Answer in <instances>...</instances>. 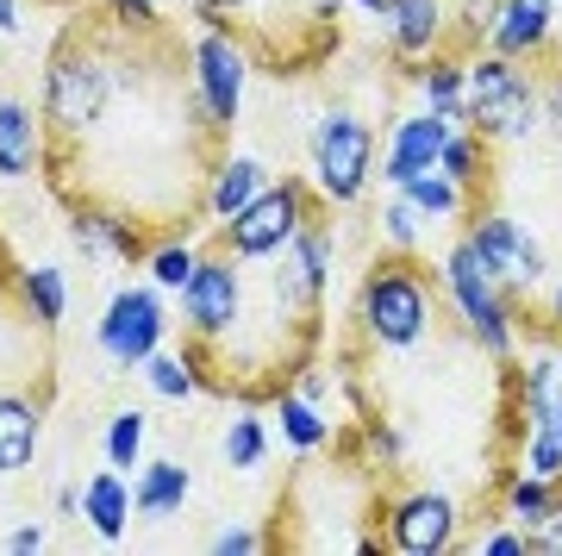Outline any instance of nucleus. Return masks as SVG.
Masks as SVG:
<instances>
[{
    "label": "nucleus",
    "instance_id": "obj_18",
    "mask_svg": "<svg viewBox=\"0 0 562 556\" xmlns=\"http://www.w3.org/2000/svg\"><path fill=\"white\" fill-rule=\"evenodd\" d=\"M450 20H443V0H387V38L401 57H425L438 51Z\"/></svg>",
    "mask_w": 562,
    "mask_h": 556
},
{
    "label": "nucleus",
    "instance_id": "obj_4",
    "mask_svg": "<svg viewBox=\"0 0 562 556\" xmlns=\"http://www.w3.org/2000/svg\"><path fill=\"white\" fill-rule=\"evenodd\" d=\"M306 157H313L319 194L331 207H350L369 188V176H375V132L350 107H325L319 125H313V138H306Z\"/></svg>",
    "mask_w": 562,
    "mask_h": 556
},
{
    "label": "nucleus",
    "instance_id": "obj_24",
    "mask_svg": "<svg viewBox=\"0 0 562 556\" xmlns=\"http://www.w3.org/2000/svg\"><path fill=\"white\" fill-rule=\"evenodd\" d=\"M281 437H288L294 451H319L325 437H331V419L319 413V400L281 394Z\"/></svg>",
    "mask_w": 562,
    "mask_h": 556
},
{
    "label": "nucleus",
    "instance_id": "obj_3",
    "mask_svg": "<svg viewBox=\"0 0 562 556\" xmlns=\"http://www.w3.org/2000/svg\"><path fill=\"white\" fill-rule=\"evenodd\" d=\"M357 319L369 344H382V351H406V344L425 338V325H431V288L413 263H375L369 276H362V294H357Z\"/></svg>",
    "mask_w": 562,
    "mask_h": 556
},
{
    "label": "nucleus",
    "instance_id": "obj_15",
    "mask_svg": "<svg viewBox=\"0 0 562 556\" xmlns=\"http://www.w3.org/2000/svg\"><path fill=\"white\" fill-rule=\"evenodd\" d=\"M132 513H138V507H132V481H125L113 463L81 481V519L94 525L101 544H120V537L132 532Z\"/></svg>",
    "mask_w": 562,
    "mask_h": 556
},
{
    "label": "nucleus",
    "instance_id": "obj_31",
    "mask_svg": "<svg viewBox=\"0 0 562 556\" xmlns=\"http://www.w3.org/2000/svg\"><path fill=\"white\" fill-rule=\"evenodd\" d=\"M262 457H269V432H262V419L238 413L232 425H225V463H232V469H262Z\"/></svg>",
    "mask_w": 562,
    "mask_h": 556
},
{
    "label": "nucleus",
    "instance_id": "obj_36",
    "mask_svg": "<svg viewBox=\"0 0 562 556\" xmlns=\"http://www.w3.org/2000/svg\"><path fill=\"white\" fill-rule=\"evenodd\" d=\"M206 551H213V556H257V551H262V537L250 532V525H225V532L213 537Z\"/></svg>",
    "mask_w": 562,
    "mask_h": 556
},
{
    "label": "nucleus",
    "instance_id": "obj_41",
    "mask_svg": "<svg viewBox=\"0 0 562 556\" xmlns=\"http://www.w3.org/2000/svg\"><path fill=\"white\" fill-rule=\"evenodd\" d=\"M0 32H7V38L20 32V0H0Z\"/></svg>",
    "mask_w": 562,
    "mask_h": 556
},
{
    "label": "nucleus",
    "instance_id": "obj_45",
    "mask_svg": "<svg viewBox=\"0 0 562 556\" xmlns=\"http://www.w3.org/2000/svg\"><path fill=\"white\" fill-rule=\"evenodd\" d=\"M550 432H557V437H562V400H557V419H550Z\"/></svg>",
    "mask_w": 562,
    "mask_h": 556
},
{
    "label": "nucleus",
    "instance_id": "obj_16",
    "mask_svg": "<svg viewBox=\"0 0 562 556\" xmlns=\"http://www.w3.org/2000/svg\"><path fill=\"white\" fill-rule=\"evenodd\" d=\"M44 163V120L25 100H0V181H25Z\"/></svg>",
    "mask_w": 562,
    "mask_h": 556
},
{
    "label": "nucleus",
    "instance_id": "obj_43",
    "mask_svg": "<svg viewBox=\"0 0 562 556\" xmlns=\"http://www.w3.org/2000/svg\"><path fill=\"white\" fill-rule=\"evenodd\" d=\"M550 319L562 325V276H557V288H550Z\"/></svg>",
    "mask_w": 562,
    "mask_h": 556
},
{
    "label": "nucleus",
    "instance_id": "obj_34",
    "mask_svg": "<svg viewBox=\"0 0 562 556\" xmlns=\"http://www.w3.org/2000/svg\"><path fill=\"white\" fill-rule=\"evenodd\" d=\"M525 544H531V556H562V494H557V507L543 513V525L525 532Z\"/></svg>",
    "mask_w": 562,
    "mask_h": 556
},
{
    "label": "nucleus",
    "instance_id": "obj_12",
    "mask_svg": "<svg viewBox=\"0 0 562 556\" xmlns=\"http://www.w3.org/2000/svg\"><path fill=\"white\" fill-rule=\"evenodd\" d=\"M276 294L281 300H301V307H319L325 294V276H331V232H325L319 219H306L294 238L276 251Z\"/></svg>",
    "mask_w": 562,
    "mask_h": 556
},
{
    "label": "nucleus",
    "instance_id": "obj_46",
    "mask_svg": "<svg viewBox=\"0 0 562 556\" xmlns=\"http://www.w3.org/2000/svg\"><path fill=\"white\" fill-rule=\"evenodd\" d=\"M557 376H562V351H557Z\"/></svg>",
    "mask_w": 562,
    "mask_h": 556
},
{
    "label": "nucleus",
    "instance_id": "obj_39",
    "mask_svg": "<svg viewBox=\"0 0 562 556\" xmlns=\"http://www.w3.org/2000/svg\"><path fill=\"white\" fill-rule=\"evenodd\" d=\"M543 125H550V138L562 144V76H557V88L543 94Z\"/></svg>",
    "mask_w": 562,
    "mask_h": 556
},
{
    "label": "nucleus",
    "instance_id": "obj_22",
    "mask_svg": "<svg viewBox=\"0 0 562 556\" xmlns=\"http://www.w3.org/2000/svg\"><path fill=\"white\" fill-rule=\"evenodd\" d=\"M419 94H425V113H438L443 125H462V120H469V100H462V63L431 57V63L419 69Z\"/></svg>",
    "mask_w": 562,
    "mask_h": 556
},
{
    "label": "nucleus",
    "instance_id": "obj_33",
    "mask_svg": "<svg viewBox=\"0 0 562 556\" xmlns=\"http://www.w3.org/2000/svg\"><path fill=\"white\" fill-rule=\"evenodd\" d=\"M469 551H475V556H531V544H525L519 525H501V532H482Z\"/></svg>",
    "mask_w": 562,
    "mask_h": 556
},
{
    "label": "nucleus",
    "instance_id": "obj_28",
    "mask_svg": "<svg viewBox=\"0 0 562 556\" xmlns=\"http://www.w3.org/2000/svg\"><path fill=\"white\" fill-rule=\"evenodd\" d=\"M144 381H150V394H162V400H188L194 388H201L194 363L169 357V351H150V357H144Z\"/></svg>",
    "mask_w": 562,
    "mask_h": 556
},
{
    "label": "nucleus",
    "instance_id": "obj_17",
    "mask_svg": "<svg viewBox=\"0 0 562 556\" xmlns=\"http://www.w3.org/2000/svg\"><path fill=\"white\" fill-rule=\"evenodd\" d=\"M38 437H44V407L25 394H0V481L20 476L25 463L38 457Z\"/></svg>",
    "mask_w": 562,
    "mask_h": 556
},
{
    "label": "nucleus",
    "instance_id": "obj_32",
    "mask_svg": "<svg viewBox=\"0 0 562 556\" xmlns=\"http://www.w3.org/2000/svg\"><path fill=\"white\" fill-rule=\"evenodd\" d=\"M525 469L543 481H562V437L550 425H531V437H525Z\"/></svg>",
    "mask_w": 562,
    "mask_h": 556
},
{
    "label": "nucleus",
    "instance_id": "obj_11",
    "mask_svg": "<svg viewBox=\"0 0 562 556\" xmlns=\"http://www.w3.org/2000/svg\"><path fill=\"white\" fill-rule=\"evenodd\" d=\"M181 319L194 338H232L244 319V276L232 269V257H201L194 276L181 288Z\"/></svg>",
    "mask_w": 562,
    "mask_h": 556
},
{
    "label": "nucleus",
    "instance_id": "obj_9",
    "mask_svg": "<svg viewBox=\"0 0 562 556\" xmlns=\"http://www.w3.org/2000/svg\"><path fill=\"white\" fill-rule=\"evenodd\" d=\"M194 94H201L206 120H213V132H225V125H238L244 113V81H250V51H244L232 32H201L194 38Z\"/></svg>",
    "mask_w": 562,
    "mask_h": 556
},
{
    "label": "nucleus",
    "instance_id": "obj_13",
    "mask_svg": "<svg viewBox=\"0 0 562 556\" xmlns=\"http://www.w3.org/2000/svg\"><path fill=\"white\" fill-rule=\"evenodd\" d=\"M450 132H457V125H443L438 113H406V120L394 125L387 151H382V181H387V188H406L413 176L438 169L443 138H450Z\"/></svg>",
    "mask_w": 562,
    "mask_h": 556
},
{
    "label": "nucleus",
    "instance_id": "obj_47",
    "mask_svg": "<svg viewBox=\"0 0 562 556\" xmlns=\"http://www.w3.org/2000/svg\"><path fill=\"white\" fill-rule=\"evenodd\" d=\"M550 7H562V0H550Z\"/></svg>",
    "mask_w": 562,
    "mask_h": 556
},
{
    "label": "nucleus",
    "instance_id": "obj_25",
    "mask_svg": "<svg viewBox=\"0 0 562 556\" xmlns=\"http://www.w3.org/2000/svg\"><path fill=\"white\" fill-rule=\"evenodd\" d=\"M438 169L457 181V188H475V181L487 176V138H482V132H450V138H443Z\"/></svg>",
    "mask_w": 562,
    "mask_h": 556
},
{
    "label": "nucleus",
    "instance_id": "obj_35",
    "mask_svg": "<svg viewBox=\"0 0 562 556\" xmlns=\"http://www.w3.org/2000/svg\"><path fill=\"white\" fill-rule=\"evenodd\" d=\"M494 13H501V0H462L457 38H487L494 32Z\"/></svg>",
    "mask_w": 562,
    "mask_h": 556
},
{
    "label": "nucleus",
    "instance_id": "obj_2",
    "mask_svg": "<svg viewBox=\"0 0 562 556\" xmlns=\"http://www.w3.org/2000/svg\"><path fill=\"white\" fill-rule=\"evenodd\" d=\"M462 100H469V125L482 138H531L543 132V94L531 88V76L519 69V57H487L462 63Z\"/></svg>",
    "mask_w": 562,
    "mask_h": 556
},
{
    "label": "nucleus",
    "instance_id": "obj_21",
    "mask_svg": "<svg viewBox=\"0 0 562 556\" xmlns=\"http://www.w3.org/2000/svg\"><path fill=\"white\" fill-rule=\"evenodd\" d=\"M20 300H25V313L50 332V325H63V313H69V276H63L57 263H32L20 276Z\"/></svg>",
    "mask_w": 562,
    "mask_h": 556
},
{
    "label": "nucleus",
    "instance_id": "obj_8",
    "mask_svg": "<svg viewBox=\"0 0 562 556\" xmlns=\"http://www.w3.org/2000/svg\"><path fill=\"white\" fill-rule=\"evenodd\" d=\"M462 244L475 251V263L501 281L506 294H531V288L543 281V269H550V263H543V244L531 238L513 213H482L469 232H462Z\"/></svg>",
    "mask_w": 562,
    "mask_h": 556
},
{
    "label": "nucleus",
    "instance_id": "obj_37",
    "mask_svg": "<svg viewBox=\"0 0 562 556\" xmlns=\"http://www.w3.org/2000/svg\"><path fill=\"white\" fill-rule=\"evenodd\" d=\"M7 551H13V556L44 551V525H13V532H7Z\"/></svg>",
    "mask_w": 562,
    "mask_h": 556
},
{
    "label": "nucleus",
    "instance_id": "obj_7",
    "mask_svg": "<svg viewBox=\"0 0 562 556\" xmlns=\"http://www.w3.org/2000/svg\"><path fill=\"white\" fill-rule=\"evenodd\" d=\"M162 332H169V307H162V288H120L106 300L101 325H94V344H101L106 363L120 369H144L150 351H162Z\"/></svg>",
    "mask_w": 562,
    "mask_h": 556
},
{
    "label": "nucleus",
    "instance_id": "obj_29",
    "mask_svg": "<svg viewBox=\"0 0 562 556\" xmlns=\"http://www.w3.org/2000/svg\"><path fill=\"white\" fill-rule=\"evenodd\" d=\"M194 263H201V251H194V244L169 238V244H157V251L144 257V269H150V281H157V288L181 294V288H188V276H194Z\"/></svg>",
    "mask_w": 562,
    "mask_h": 556
},
{
    "label": "nucleus",
    "instance_id": "obj_27",
    "mask_svg": "<svg viewBox=\"0 0 562 556\" xmlns=\"http://www.w3.org/2000/svg\"><path fill=\"white\" fill-rule=\"evenodd\" d=\"M144 437H150V419H144L138 407L113 413V425H106V463H113V469H138L144 463Z\"/></svg>",
    "mask_w": 562,
    "mask_h": 556
},
{
    "label": "nucleus",
    "instance_id": "obj_38",
    "mask_svg": "<svg viewBox=\"0 0 562 556\" xmlns=\"http://www.w3.org/2000/svg\"><path fill=\"white\" fill-rule=\"evenodd\" d=\"M244 7H257V0H194V13H206L213 25H225L232 13H244Z\"/></svg>",
    "mask_w": 562,
    "mask_h": 556
},
{
    "label": "nucleus",
    "instance_id": "obj_44",
    "mask_svg": "<svg viewBox=\"0 0 562 556\" xmlns=\"http://www.w3.org/2000/svg\"><path fill=\"white\" fill-rule=\"evenodd\" d=\"M362 13H375V20H387V0H357Z\"/></svg>",
    "mask_w": 562,
    "mask_h": 556
},
{
    "label": "nucleus",
    "instance_id": "obj_1",
    "mask_svg": "<svg viewBox=\"0 0 562 556\" xmlns=\"http://www.w3.org/2000/svg\"><path fill=\"white\" fill-rule=\"evenodd\" d=\"M113 113V69H106L101 51L69 32V38L50 51V69H44V100L38 120L57 132V138H88L94 125Z\"/></svg>",
    "mask_w": 562,
    "mask_h": 556
},
{
    "label": "nucleus",
    "instance_id": "obj_20",
    "mask_svg": "<svg viewBox=\"0 0 562 556\" xmlns=\"http://www.w3.org/2000/svg\"><path fill=\"white\" fill-rule=\"evenodd\" d=\"M181 500H188V469H181V463H169V457L138 463V481H132L138 519H176Z\"/></svg>",
    "mask_w": 562,
    "mask_h": 556
},
{
    "label": "nucleus",
    "instance_id": "obj_26",
    "mask_svg": "<svg viewBox=\"0 0 562 556\" xmlns=\"http://www.w3.org/2000/svg\"><path fill=\"white\" fill-rule=\"evenodd\" d=\"M406 200H413V207H419L425 219H431V225H438V219H457L462 213V188L450 176H443V169H425V176H413L401 188Z\"/></svg>",
    "mask_w": 562,
    "mask_h": 556
},
{
    "label": "nucleus",
    "instance_id": "obj_23",
    "mask_svg": "<svg viewBox=\"0 0 562 556\" xmlns=\"http://www.w3.org/2000/svg\"><path fill=\"white\" fill-rule=\"evenodd\" d=\"M557 494H562V481H543V476H531V469H519V476L506 481V519H513L519 532H531V525H543V513L557 507Z\"/></svg>",
    "mask_w": 562,
    "mask_h": 556
},
{
    "label": "nucleus",
    "instance_id": "obj_14",
    "mask_svg": "<svg viewBox=\"0 0 562 556\" xmlns=\"http://www.w3.org/2000/svg\"><path fill=\"white\" fill-rule=\"evenodd\" d=\"M550 38H557V7L550 0H501L494 32H487V44L501 57H538V51H550Z\"/></svg>",
    "mask_w": 562,
    "mask_h": 556
},
{
    "label": "nucleus",
    "instance_id": "obj_19",
    "mask_svg": "<svg viewBox=\"0 0 562 556\" xmlns=\"http://www.w3.org/2000/svg\"><path fill=\"white\" fill-rule=\"evenodd\" d=\"M262 188H269V169H262L257 157H225V163H213V181H206V213L225 225V219L244 213Z\"/></svg>",
    "mask_w": 562,
    "mask_h": 556
},
{
    "label": "nucleus",
    "instance_id": "obj_10",
    "mask_svg": "<svg viewBox=\"0 0 562 556\" xmlns=\"http://www.w3.org/2000/svg\"><path fill=\"white\" fill-rule=\"evenodd\" d=\"M457 525H462L457 500L419 488V494H401L387 507L382 537H387V551H401V556H450L457 551Z\"/></svg>",
    "mask_w": 562,
    "mask_h": 556
},
{
    "label": "nucleus",
    "instance_id": "obj_42",
    "mask_svg": "<svg viewBox=\"0 0 562 556\" xmlns=\"http://www.w3.org/2000/svg\"><path fill=\"white\" fill-rule=\"evenodd\" d=\"M294 394H306V400H325V376H306L301 388H294Z\"/></svg>",
    "mask_w": 562,
    "mask_h": 556
},
{
    "label": "nucleus",
    "instance_id": "obj_40",
    "mask_svg": "<svg viewBox=\"0 0 562 556\" xmlns=\"http://www.w3.org/2000/svg\"><path fill=\"white\" fill-rule=\"evenodd\" d=\"M375 457H382V463H401V437L387 432V425L375 432Z\"/></svg>",
    "mask_w": 562,
    "mask_h": 556
},
{
    "label": "nucleus",
    "instance_id": "obj_5",
    "mask_svg": "<svg viewBox=\"0 0 562 556\" xmlns=\"http://www.w3.org/2000/svg\"><path fill=\"white\" fill-rule=\"evenodd\" d=\"M443 288H450L462 325L482 338L487 357H513V338H519V332H513V300H506V288L475 263L469 244H457V251L443 257Z\"/></svg>",
    "mask_w": 562,
    "mask_h": 556
},
{
    "label": "nucleus",
    "instance_id": "obj_6",
    "mask_svg": "<svg viewBox=\"0 0 562 556\" xmlns=\"http://www.w3.org/2000/svg\"><path fill=\"white\" fill-rule=\"evenodd\" d=\"M306 219H313V200H306L301 181H269L244 213L225 219V251L238 263H262V257H276Z\"/></svg>",
    "mask_w": 562,
    "mask_h": 556
},
{
    "label": "nucleus",
    "instance_id": "obj_30",
    "mask_svg": "<svg viewBox=\"0 0 562 556\" xmlns=\"http://www.w3.org/2000/svg\"><path fill=\"white\" fill-rule=\"evenodd\" d=\"M425 225H431V219H425L419 207H413V200L394 188V200L382 207V238L394 244V251H406V257H413V251L425 244Z\"/></svg>",
    "mask_w": 562,
    "mask_h": 556
}]
</instances>
